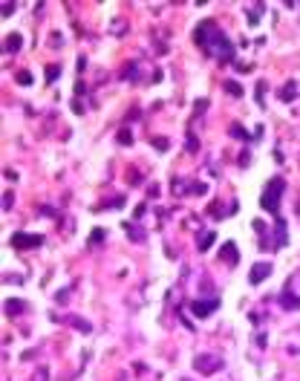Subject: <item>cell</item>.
Instances as JSON below:
<instances>
[{"label":"cell","instance_id":"obj_1","mask_svg":"<svg viewBox=\"0 0 300 381\" xmlns=\"http://www.w3.org/2000/svg\"><path fill=\"white\" fill-rule=\"evenodd\" d=\"M193 41H196V46L205 49V55H211V58H219L222 64L234 61V46L228 43V38L219 32V26L214 21H202L196 26V32H193Z\"/></svg>","mask_w":300,"mask_h":381},{"label":"cell","instance_id":"obj_2","mask_svg":"<svg viewBox=\"0 0 300 381\" xmlns=\"http://www.w3.org/2000/svg\"><path fill=\"white\" fill-rule=\"evenodd\" d=\"M283 190H286V179H283V176H274L269 185L263 188L260 205H263V211H266V214H274V217H277V211H280V196H283Z\"/></svg>","mask_w":300,"mask_h":381},{"label":"cell","instance_id":"obj_3","mask_svg":"<svg viewBox=\"0 0 300 381\" xmlns=\"http://www.w3.org/2000/svg\"><path fill=\"white\" fill-rule=\"evenodd\" d=\"M222 367H225V361H222L219 355H196V358H193V370L202 373V376H214V373H219Z\"/></svg>","mask_w":300,"mask_h":381},{"label":"cell","instance_id":"obj_4","mask_svg":"<svg viewBox=\"0 0 300 381\" xmlns=\"http://www.w3.org/2000/svg\"><path fill=\"white\" fill-rule=\"evenodd\" d=\"M12 246H15V249H23V252H29V249H41V246H43V237H41V234L18 231V234L12 237Z\"/></svg>","mask_w":300,"mask_h":381},{"label":"cell","instance_id":"obj_5","mask_svg":"<svg viewBox=\"0 0 300 381\" xmlns=\"http://www.w3.org/2000/svg\"><path fill=\"white\" fill-rule=\"evenodd\" d=\"M216 309H219V300H216V297H211V300H193V303H191V312L196 318H208V315H214Z\"/></svg>","mask_w":300,"mask_h":381},{"label":"cell","instance_id":"obj_6","mask_svg":"<svg viewBox=\"0 0 300 381\" xmlns=\"http://www.w3.org/2000/svg\"><path fill=\"white\" fill-rule=\"evenodd\" d=\"M286 243H289V234H286V220H283V217H277V220H274V240H271V252L283 249Z\"/></svg>","mask_w":300,"mask_h":381},{"label":"cell","instance_id":"obj_7","mask_svg":"<svg viewBox=\"0 0 300 381\" xmlns=\"http://www.w3.org/2000/svg\"><path fill=\"white\" fill-rule=\"evenodd\" d=\"M277 303H280L286 312H298V309H300V295L289 292V289H283V292L277 295Z\"/></svg>","mask_w":300,"mask_h":381},{"label":"cell","instance_id":"obj_8","mask_svg":"<svg viewBox=\"0 0 300 381\" xmlns=\"http://www.w3.org/2000/svg\"><path fill=\"white\" fill-rule=\"evenodd\" d=\"M271 272H274V269H271V263H257V266H251V272H248V283H251V286L263 283Z\"/></svg>","mask_w":300,"mask_h":381},{"label":"cell","instance_id":"obj_9","mask_svg":"<svg viewBox=\"0 0 300 381\" xmlns=\"http://www.w3.org/2000/svg\"><path fill=\"white\" fill-rule=\"evenodd\" d=\"M219 257H222V260H225L228 266H237V263H240V252H237V246H234L231 240H228V243L222 246V252H219Z\"/></svg>","mask_w":300,"mask_h":381},{"label":"cell","instance_id":"obj_10","mask_svg":"<svg viewBox=\"0 0 300 381\" xmlns=\"http://www.w3.org/2000/svg\"><path fill=\"white\" fill-rule=\"evenodd\" d=\"M3 312L12 318V315H21V312H26V303L23 300H18V297H9L6 303H3Z\"/></svg>","mask_w":300,"mask_h":381},{"label":"cell","instance_id":"obj_11","mask_svg":"<svg viewBox=\"0 0 300 381\" xmlns=\"http://www.w3.org/2000/svg\"><path fill=\"white\" fill-rule=\"evenodd\" d=\"M21 46H23V35H21V32L6 35V43H3V49H6V52H18Z\"/></svg>","mask_w":300,"mask_h":381},{"label":"cell","instance_id":"obj_12","mask_svg":"<svg viewBox=\"0 0 300 381\" xmlns=\"http://www.w3.org/2000/svg\"><path fill=\"white\" fill-rule=\"evenodd\" d=\"M214 240H216V237H214V231L199 234V237H196V252H208L211 246H214Z\"/></svg>","mask_w":300,"mask_h":381},{"label":"cell","instance_id":"obj_13","mask_svg":"<svg viewBox=\"0 0 300 381\" xmlns=\"http://www.w3.org/2000/svg\"><path fill=\"white\" fill-rule=\"evenodd\" d=\"M228 133H231L234 139H240V142H248V139H251V133H248V130H245V127H242V125H237V122H231V127H228Z\"/></svg>","mask_w":300,"mask_h":381},{"label":"cell","instance_id":"obj_14","mask_svg":"<svg viewBox=\"0 0 300 381\" xmlns=\"http://www.w3.org/2000/svg\"><path fill=\"white\" fill-rule=\"evenodd\" d=\"M64 320H66V323H72V326H75V329H81V332H90V329H92L90 323H87V320H81L78 315H66Z\"/></svg>","mask_w":300,"mask_h":381},{"label":"cell","instance_id":"obj_15","mask_svg":"<svg viewBox=\"0 0 300 381\" xmlns=\"http://www.w3.org/2000/svg\"><path fill=\"white\" fill-rule=\"evenodd\" d=\"M280 101H295V95H298V87H295V84H286V87H283V90H280Z\"/></svg>","mask_w":300,"mask_h":381},{"label":"cell","instance_id":"obj_16","mask_svg":"<svg viewBox=\"0 0 300 381\" xmlns=\"http://www.w3.org/2000/svg\"><path fill=\"white\" fill-rule=\"evenodd\" d=\"M263 9H266V6H263V3H257V6H254V12L248 9V18H245V21H248L251 26H257V23H260V12H263Z\"/></svg>","mask_w":300,"mask_h":381},{"label":"cell","instance_id":"obj_17","mask_svg":"<svg viewBox=\"0 0 300 381\" xmlns=\"http://www.w3.org/2000/svg\"><path fill=\"white\" fill-rule=\"evenodd\" d=\"M222 87H225V93H231V95H234V98H240V95H242V87H240V81H225Z\"/></svg>","mask_w":300,"mask_h":381},{"label":"cell","instance_id":"obj_18","mask_svg":"<svg viewBox=\"0 0 300 381\" xmlns=\"http://www.w3.org/2000/svg\"><path fill=\"white\" fill-rule=\"evenodd\" d=\"M124 228H127V237H130V240H139V243H142V240H145V231H142V228H133V225H130V222H127V225H124Z\"/></svg>","mask_w":300,"mask_h":381},{"label":"cell","instance_id":"obj_19","mask_svg":"<svg viewBox=\"0 0 300 381\" xmlns=\"http://www.w3.org/2000/svg\"><path fill=\"white\" fill-rule=\"evenodd\" d=\"M208 214H211V217H216V220H222V217H225L228 211H225L222 205H216V202H211V205H208Z\"/></svg>","mask_w":300,"mask_h":381},{"label":"cell","instance_id":"obj_20","mask_svg":"<svg viewBox=\"0 0 300 381\" xmlns=\"http://www.w3.org/2000/svg\"><path fill=\"white\" fill-rule=\"evenodd\" d=\"M101 240H104V228H95V231L90 234V240H87V246L92 249V246H98Z\"/></svg>","mask_w":300,"mask_h":381},{"label":"cell","instance_id":"obj_21","mask_svg":"<svg viewBox=\"0 0 300 381\" xmlns=\"http://www.w3.org/2000/svg\"><path fill=\"white\" fill-rule=\"evenodd\" d=\"M49 43H52L55 49H61V46H64V35H61V32H52V35H49Z\"/></svg>","mask_w":300,"mask_h":381},{"label":"cell","instance_id":"obj_22","mask_svg":"<svg viewBox=\"0 0 300 381\" xmlns=\"http://www.w3.org/2000/svg\"><path fill=\"white\" fill-rule=\"evenodd\" d=\"M15 78H18V84H32V75L26 72V69H18V75H15Z\"/></svg>","mask_w":300,"mask_h":381},{"label":"cell","instance_id":"obj_23","mask_svg":"<svg viewBox=\"0 0 300 381\" xmlns=\"http://www.w3.org/2000/svg\"><path fill=\"white\" fill-rule=\"evenodd\" d=\"M133 142V136H130V130L124 127V130H119V145H130Z\"/></svg>","mask_w":300,"mask_h":381},{"label":"cell","instance_id":"obj_24","mask_svg":"<svg viewBox=\"0 0 300 381\" xmlns=\"http://www.w3.org/2000/svg\"><path fill=\"white\" fill-rule=\"evenodd\" d=\"M46 379H49V370H46V367H41V370L35 373V379H32V381H46Z\"/></svg>","mask_w":300,"mask_h":381},{"label":"cell","instance_id":"obj_25","mask_svg":"<svg viewBox=\"0 0 300 381\" xmlns=\"http://www.w3.org/2000/svg\"><path fill=\"white\" fill-rule=\"evenodd\" d=\"M266 87H269L266 81H260V84H257V101H260V104H263V95H266Z\"/></svg>","mask_w":300,"mask_h":381},{"label":"cell","instance_id":"obj_26","mask_svg":"<svg viewBox=\"0 0 300 381\" xmlns=\"http://www.w3.org/2000/svg\"><path fill=\"white\" fill-rule=\"evenodd\" d=\"M153 148L156 150H168V139H153Z\"/></svg>","mask_w":300,"mask_h":381},{"label":"cell","instance_id":"obj_27","mask_svg":"<svg viewBox=\"0 0 300 381\" xmlns=\"http://www.w3.org/2000/svg\"><path fill=\"white\" fill-rule=\"evenodd\" d=\"M248 162H251V153H248V150H242V153H240V168H245Z\"/></svg>","mask_w":300,"mask_h":381},{"label":"cell","instance_id":"obj_28","mask_svg":"<svg viewBox=\"0 0 300 381\" xmlns=\"http://www.w3.org/2000/svg\"><path fill=\"white\" fill-rule=\"evenodd\" d=\"M66 297H69V292H66V289H61L58 295H55V300H58V303H66Z\"/></svg>","mask_w":300,"mask_h":381},{"label":"cell","instance_id":"obj_29","mask_svg":"<svg viewBox=\"0 0 300 381\" xmlns=\"http://www.w3.org/2000/svg\"><path fill=\"white\" fill-rule=\"evenodd\" d=\"M15 12V3H3V18H9Z\"/></svg>","mask_w":300,"mask_h":381},{"label":"cell","instance_id":"obj_30","mask_svg":"<svg viewBox=\"0 0 300 381\" xmlns=\"http://www.w3.org/2000/svg\"><path fill=\"white\" fill-rule=\"evenodd\" d=\"M3 208H6V211H9V208H12V193H9V190H6V193H3Z\"/></svg>","mask_w":300,"mask_h":381},{"label":"cell","instance_id":"obj_31","mask_svg":"<svg viewBox=\"0 0 300 381\" xmlns=\"http://www.w3.org/2000/svg\"><path fill=\"white\" fill-rule=\"evenodd\" d=\"M58 66H55V64H52V66H49V75H46V78H49V81H55V78H58Z\"/></svg>","mask_w":300,"mask_h":381},{"label":"cell","instance_id":"obj_32","mask_svg":"<svg viewBox=\"0 0 300 381\" xmlns=\"http://www.w3.org/2000/svg\"><path fill=\"white\" fill-rule=\"evenodd\" d=\"M110 205H113V208H124V196H116V199H110Z\"/></svg>","mask_w":300,"mask_h":381},{"label":"cell","instance_id":"obj_33","mask_svg":"<svg viewBox=\"0 0 300 381\" xmlns=\"http://www.w3.org/2000/svg\"><path fill=\"white\" fill-rule=\"evenodd\" d=\"M266 344H269V338H266V335L260 332V335H257V347H266Z\"/></svg>","mask_w":300,"mask_h":381}]
</instances>
